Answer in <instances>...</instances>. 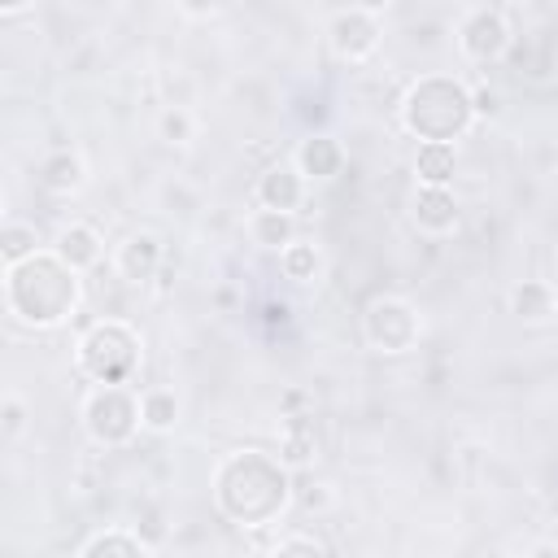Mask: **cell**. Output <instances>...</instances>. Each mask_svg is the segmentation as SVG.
I'll list each match as a JSON object with an SVG mask.
<instances>
[{
  "instance_id": "obj_15",
  "label": "cell",
  "mask_w": 558,
  "mask_h": 558,
  "mask_svg": "<svg viewBox=\"0 0 558 558\" xmlns=\"http://www.w3.org/2000/svg\"><path fill=\"white\" fill-rule=\"evenodd\" d=\"M510 314L523 318V323H545V318H554V314H558V292H554V283H545V279H523V283H514V292H510Z\"/></svg>"
},
{
  "instance_id": "obj_3",
  "label": "cell",
  "mask_w": 558,
  "mask_h": 558,
  "mask_svg": "<svg viewBox=\"0 0 558 558\" xmlns=\"http://www.w3.org/2000/svg\"><path fill=\"white\" fill-rule=\"evenodd\" d=\"M397 118L418 144H453L475 126L471 87L453 74H423L405 87Z\"/></svg>"
},
{
  "instance_id": "obj_19",
  "label": "cell",
  "mask_w": 558,
  "mask_h": 558,
  "mask_svg": "<svg viewBox=\"0 0 558 558\" xmlns=\"http://www.w3.org/2000/svg\"><path fill=\"white\" fill-rule=\"evenodd\" d=\"M453 170H458V148L453 144H418V153H414L418 187H449Z\"/></svg>"
},
{
  "instance_id": "obj_20",
  "label": "cell",
  "mask_w": 558,
  "mask_h": 558,
  "mask_svg": "<svg viewBox=\"0 0 558 558\" xmlns=\"http://www.w3.org/2000/svg\"><path fill=\"white\" fill-rule=\"evenodd\" d=\"M279 270H283V279H292V283H314V275L323 270L318 244H314V240H292V244L279 253Z\"/></svg>"
},
{
  "instance_id": "obj_1",
  "label": "cell",
  "mask_w": 558,
  "mask_h": 558,
  "mask_svg": "<svg viewBox=\"0 0 558 558\" xmlns=\"http://www.w3.org/2000/svg\"><path fill=\"white\" fill-rule=\"evenodd\" d=\"M292 501V466L262 449H235L214 471V506L235 527H266Z\"/></svg>"
},
{
  "instance_id": "obj_24",
  "label": "cell",
  "mask_w": 558,
  "mask_h": 558,
  "mask_svg": "<svg viewBox=\"0 0 558 558\" xmlns=\"http://www.w3.org/2000/svg\"><path fill=\"white\" fill-rule=\"evenodd\" d=\"M270 558H327V549L314 536H288L270 549Z\"/></svg>"
},
{
  "instance_id": "obj_21",
  "label": "cell",
  "mask_w": 558,
  "mask_h": 558,
  "mask_svg": "<svg viewBox=\"0 0 558 558\" xmlns=\"http://www.w3.org/2000/svg\"><path fill=\"white\" fill-rule=\"evenodd\" d=\"M140 418L148 432H170L179 423V397L174 388H144L140 392Z\"/></svg>"
},
{
  "instance_id": "obj_23",
  "label": "cell",
  "mask_w": 558,
  "mask_h": 558,
  "mask_svg": "<svg viewBox=\"0 0 558 558\" xmlns=\"http://www.w3.org/2000/svg\"><path fill=\"white\" fill-rule=\"evenodd\" d=\"M192 135H196V118H192L183 105L161 109V118H157V140H166V144H192Z\"/></svg>"
},
{
  "instance_id": "obj_12",
  "label": "cell",
  "mask_w": 558,
  "mask_h": 558,
  "mask_svg": "<svg viewBox=\"0 0 558 558\" xmlns=\"http://www.w3.org/2000/svg\"><path fill=\"white\" fill-rule=\"evenodd\" d=\"M118 275L126 283H148L157 270H161V240L153 231H135L118 244V257H113Z\"/></svg>"
},
{
  "instance_id": "obj_13",
  "label": "cell",
  "mask_w": 558,
  "mask_h": 558,
  "mask_svg": "<svg viewBox=\"0 0 558 558\" xmlns=\"http://www.w3.org/2000/svg\"><path fill=\"white\" fill-rule=\"evenodd\" d=\"M52 253L70 266V270H92L96 262H100V253H105V240H100V231L96 227H87V222H70V227H61L57 231V240H52Z\"/></svg>"
},
{
  "instance_id": "obj_9",
  "label": "cell",
  "mask_w": 558,
  "mask_h": 558,
  "mask_svg": "<svg viewBox=\"0 0 558 558\" xmlns=\"http://www.w3.org/2000/svg\"><path fill=\"white\" fill-rule=\"evenodd\" d=\"M253 201L257 209H275V214H296L301 201H305V179L292 161H275L257 174V187H253Z\"/></svg>"
},
{
  "instance_id": "obj_28",
  "label": "cell",
  "mask_w": 558,
  "mask_h": 558,
  "mask_svg": "<svg viewBox=\"0 0 558 558\" xmlns=\"http://www.w3.org/2000/svg\"><path fill=\"white\" fill-rule=\"evenodd\" d=\"M527 558H558V545H554V541H536V545L527 549Z\"/></svg>"
},
{
  "instance_id": "obj_27",
  "label": "cell",
  "mask_w": 558,
  "mask_h": 558,
  "mask_svg": "<svg viewBox=\"0 0 558 558\" xmlns=\"http://www.w3.org/2000/svg\"><path fill=\"white\" fill-rule=\"evenodd\" d=\"M301 506H310V510H314V506H318V510H323V506H331V493H327V484H314L310 493H301Z\"/></svg>"
},
{
  "instance_id": "obj_14",
  "label": "cell",
  "mask_w": 558,
  "mask_h": 558,
  "mask_svg": "<svg viewBox=\"0 0 558 558\" xmlns=\"http://www.w3.org/2000/svg\"><path fill=\"white\" fill-rule=\"evenodd\" d=\"M83 183H87V166H83V157L70 153V148H57V153H48V157L39 161V187L52 192V196H70V192H78Z\"/></svg>"
},
{
  "instance_id": "obj_16",
  "label": "cell",
  "mask_w": 558,
  "mask_h": 558,
  "mask_svg": "<svg viewBox=\"0 0 558 558\" xmlns=\"http://www.w3.org/2000/svg\"><path fill=\"white\" fill-rule=\"evenodd\" d=\"M279 453L288 466H305L314 462L318 453V432H314V418L310 414H288L279 423Z\"/></svg>"
},
{
  "instance_id": "obj_2",
  "label": "cell",
  "mask_w": 558,
  "mask_h": 558,
  "mask_svg": "<svg viewBox=\"0 0 558 558\" xmlns=\"http://www.w3.org/2000/svg\"><path fill=\"white\" fill-rule=\"evenodd\" d=\"M4 310L35 331L61 327L78 310V270H70L52 248L4 266Z\"/></svg>"
},
{
  "instance_id": "obj_18",
  "label": "cell",
  "mask_w": 558,
  "mask_h": 558,
  "mask_svg": "<svg viewBox=\"0 0 558 558\" xmlns=\"http://www.w3.org/2000/svg\"><path fill=\"white\" fill-rule=\"evenodd\" d=\"M78 558H153V549L126 527H105V532L83 541Z\"/></svg>"
},
{
  "instance_id": "obj_4",
  "label": "cell",
  "mask_w": 558,
  "mask_h": 558,
  "mask_svg": "<svg viewBox=\"0 0 558 558\" xmlns=\"http://www.w3.org/2000/svg\"><path fill=\"white\" fill-rule=\"evenodd\" d=\"M74 362L92 384H131L140 371V336L122 318H100L78 336Z\"/></svg>"
},
{
  "instance_id": "obj_8",
  "label": "cell",
  "mask_w": 558,
  "mask_h": 558,
  "mask_svg": "<svg viewBox=\"0 0 558 558\" xmlns=\"http://www.w3.org/2000/svg\"><path fill=\"white\" fill-rule=\"evenodd\" d=\"M384 44V22H379V9H366V4H349V9H336L327 17V48L340 57V61H366L375 57Z\"/></svg>"
},
{
  "instance_id": "obj_25",
  "label": "cell",
  "mask_w": 558,
  "mask_h": 558,
  "mask_svg": "<svg viewBox=\"0 0 558 558\" xmlns=\"http://www.w3.org/2000/svg\"><path fill=\"white\" fill-rule=\"evenodd\" d=\"M0 418H4V440H17L22 436V427H26V405L17 401V397H4V410H0Z\"/></svg>"
},
{
  "instance_id": "obj_26",
  "label": "cell",
  "mask_w": 558,
  "mask_h": 558,
  "mask_svg": "<svg viewBox=\"0 0 558 558\" xmlns=\"http://www.w3.org/2000/svg\"><path fill=\"white\" fill-rule=\"evenodd\" d=\"M471 105H475V118H493L501 109V96L493 87H471Z\"/></svg>"
},
{
  "instance_id": "obj_11",
  "label": "cell",
  "mask_w": 558,
  "mask_h": 558,
  "mask_svg": "<svg viewBox=\"0 0 558 558\" xmlns=\"http://www.w3.org/2000/svg\"><path fill=\"white\" fill-rule=\"evenodd\" d=\"M410 218L423 235H449L458 227V196L449 187H414Z\"/></svg>"
},
{
  "instance_id": "obj_5",
  "label": "cell",
  "mask_w": 558,
  "mask_h": 558,
  "mask_svg": "<svg viewBox=\"0 0 558 558\" xmlns=\"http://www.w3.org/2000/svg\"><path fill=\"white\" fill-rule=\"evenodd\" d=\"M83 427L96 445L105 449H122L135 440V432L144 427L140 418V397L126 384H96L83 397Z\"/></svg>"
},
{
  "instance_id": "obj_22",
  "label": "cell",
  "mask_w": 558,
  "mask_h": 558,
  "mask_svg": "<svg viewBox=\"0 0 558 558\" xmlns=\"http://www.w3.org/2000/svg\"><path fill=\"white\" fill-rule=\"evenodd\" d=\"M35 253H39V231H35L31 222L9 218V222L0 227V257H4V266H17V262H26V257H35Z\"/></svg>"
},
{
  "instance_id": "obj_6",
  "label": "cell",
  "mask_w": 558,
  "mask_h": 558,
  "mask_svg": "<svg viewBox=\"0 0 558 558\" xmlns=\"http://www.w3.org/2000/svg\"><path fill=\"white\" fill-rule=\"evenodd\" d=\"M362 336L375 353H388V357H401L410 349H418V336H423V318L418 310L405 301V296H375L366 310H362Z\"/></svg>"
},
{
  "instance_id": "obj_17",
  "label": "cell",
  "mask_w": 558,
  "mask_h": 558,
  "mask_svg": "<svg viewBox=\"0 0 558 558\" xmlns=\"http://www.w3.org/2000/svg\"><path fill=\"white\" fill-rule=\"evenodd\" d=\"M248 240H253L257 248L283 253V248L296 240V218H292V214H275V209H253V214H248Z\"/></svg>"
},
{
  "instance_id": "obj_10",
  "label": "cell",
  "mask_w": 558,
  "mask_h": 558,
  "mask_svg": "<svg viewBox=\"0 0 558 558\" xmlns=\"http://www.w3.org/2000/svg\"><path fill=\"white\" fill-rule=\"evenodd\" d=\"M292 166L301 170L305 183H327L344 170V144L336 135H305L292 153Z\"/></svg>"
},
{
  "instance_id": "obj_7",
  "label": "cell",
  "mask_w": 558,
  "mask_h": 558,
  "mask_svg": "<svg viewBox=\"0 0 558 558\" xmlns=\"http://www.w3.org/2000/svg\"><path fill=\"white\" fill-rule=\"evenodd\" d=\"M510 44H514V31H510V22H506L501 9L475 4V9L462 13V22H458V52H462L466 61H475V65H497V61L510 52Z\"/></svg>"
}]
</instances>
